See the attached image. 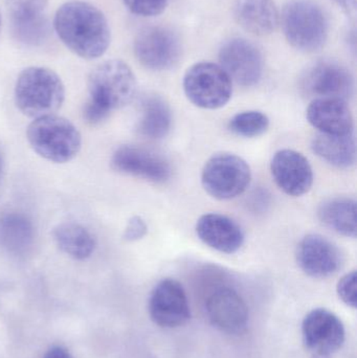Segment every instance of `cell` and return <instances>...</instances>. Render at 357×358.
Here are the masks:
<instances>
[{"mask_svg":"<svg viewBox=\"0 0 357 358\" xmlns=\"http://www.w3.org/2000/svg\"><path fill=\"white\" fill-rule=\"evenodd\" d=\"M54 29L69 50L87 60L103 56L110 44L108 20L89 2H65L54 15Z\"/></svg>","mask_w":357,"mask_h":358,"instance_id":"obj_1","label":"cell"},{"mask_svg":"<svg viewBox=\"0 0 357 358\" xmlns=\"http://www.w3.org/2000/svg\"><path fill=\"white\" fill-rule=\"evenodd\" d=\"M17 108L31 119L56 115L65 99L58 73L48 67L31 66L19 75L15 85Z\"/></svg>","mask_w":357,"mask_h":358,"instance_id":"obj_2","label":"cell"},{"mask_svg":"<svg viewBox=\"0 0 357 358\" xmlns=\"http://www.w3.org/2000/svg\"><path fill=\"white\" fill-rule=\"evenodd\" d=\"M27 136L33 150L52 163H68L81 150L82 136L78 128L57 115L34 120L27 127Z\"/></svg>","mask_w":357,"mask_h":358,"instance_id":"obj_3","label":"cell"},{"mask_svg":"<svg viewBox=\"0 0 357 358\" xmlns=\"http://www.w3.org/2000/svg\"><path fill=\"white\" fill-rule=\"evenodd\" d=\"M283 33L289 43L303 52L321 50L328 37V19L314 0H289L281 15Z\"/></svg>","mask_w":357,"mask_h":358,"instance_id":"obj_4","label":"cell"},{"mask_svg":"<svg viewBox=\"0 0 357 358\" xmlns=\"http://www.w3.org/2000/svg\"><path fill=\"white\" fill-rule=\"evenodd\" d=\"M87 87L88 100L111 113L133 101L138 83L129 65L113 59L92 69L88 77Z\"/></svg>","mask_w":357,"mask_h":358,"instance_id":"obj_5","label":"cell"},{"mask_svg":"<svg viewBox=\"0 0 357 358\" xmlns=\"http://www.w3.org/2000/svg\"><path fill=\"white\" fill-rule=\"evenodd\" d=\"M182 85L187 98L199 108H221L232 98L233 81L215 63L192 65L184 73Z\"/></svg>","mask_w":357,"mask_h":358,"instance_id":"obj_6","label":"cell"},{"mask_svg":"<svg viewBox=\"0 0 357 358\" xmlns=\"http://www.w3.org/2000/svg\"><path fill=\"white\" fill-rule=\"evenodd\" d=\"M249 164L233 153H218L205 163L201 173L203 189L218 200H230L245 193L251 183Z\"/></svg>","mask_w":357,"mask_h":358,"instance_id":"obj_7","label":"cell"},{"mask_svg":"<svg viewBox=\"0 0 357 358\" xmlns=\"http://www.w3.org/2000/svg\"><path fill=\"white\" fill-rule=\"evenodd\" d=\"M133 50L138 62L155 71L175 66L182 52L177 34L165 27H148L138 31Z\"/></svg>","mask_w":357,"mask_h":358,"instance_id":"obj_8","label":"cell"},{"mask_svg":"<svg viewBox=\"0 0 357 358\" xmlns=\"http://www.w3.org/2000/svg\"><path fill=\"white\" fill-rule=\"evenodd\" d=\"M301 88L314 99H340L345 101L354 94V76L339 62L322 60L306 69Z\"/></svg>","mask_w":357,"mask_h":358,"instance_id":"obj_9","label":"cell"},{"mask_svg":"<svg viewBox=\"0 0 357 358\" xmlns=\"http://www.w3.org/2000/svg\"><path fill=\"white\" fill-rule=\"evenodd\" d=\"M148 310L153 323L166 329L182 327L191 319L186 290L174 279H163L155 285L149 298Z\"/></svg>","mask_w":357,"mask_h":358,"instance_id":"obj_10","label":"cell"},{"mask_svg":"<svg viewBox=\"0 0 357 358\" xmlns=\"http://www.w3.org/2000/svg\"><path fill=\"white\" fill-rule=\"evenodd\" d=\"M220 66L232 81L245 87L259 83L263 75V57L259 48L243 38H233L219 50Z\"/></svg>","mask_w":357,"mask_h":358,"instance_id":"obj_11","label":"cell"},{"mask_svg":"<svg viewBox=\"0 0 357 358\" xmlns=\"http://www.w3.org/2000/svg\"><path fill=\"white\" fill-rule=\"evenodd\" d=\"M15 39L24 45H42L50 37L48 0H6Z\"/></svg>","mask_w":357,"mask_h":358,"instance_id":"obj_12","label":"cell"},{"mask_svg":"<svg viewBox=\"0 0 357 358\" xmlns=\"http://www.w3.org/2000/svg\"><path fill=\"white\" fill-rule=\"evenodd\" d=\"M304 344L314 355H331L343 347L346 340L343 322L328 309L310 311L302 323Z\"/></svg>","mask_w":357,"mask_h":358,"instance_id":"obj_13","label":"cell"},{"mask_svg":"<svg viewBox=\"0 0 357 358\" xmlns=\"http://www.w3.org/2000/svg\"><path fill=\"white\" fill-rule=\"evenodd\" d=\"M111 167L119 173L163 183L171 176L169 162L156 152L142 147H119L111 157Z\"/></svg>","mask_w":357,"mask_h":358,"instance_id":"obj_14","label":"cell"},{"mask_svg":"<svg viewBox=\"0 0 357 358\" xmlns=\"http://www.w3.org/2000/svg\"><path fill=\"white\" fill-rule=\"evenodd\" d=\"M297 262L304 273L324 279L340 271L343 264L341 250L335 243L319 234H309L297 248Z\"/></svg>","mask_w":357,"mask_h":358,"instance_id":"obj_15","label":"cell"},{"mask_svg":"<svg viewBox=\"0 0 357 358\" xmlns=\"http://www.w3.org/2000/svg\"><path fill=\"white\" fill-rule=\"evenodd\" d=\"M207 317L214 327L231 336H239L249 325V308L236 290L220 287L205 303Z\"/></svg>","mask_w":357,"mask_h":358,"instance_id":"obj_16","label":"cell"},{"mask_svg":"<svg viewBox=\"0 0 357 358\" xmlns=\"http://www.w3.org/2000/svg\"><path fill=\"white\" fill-rule=\"evenodd\" d=\"M270 171L277 185L287 195L300 197L314 185V171L302 153L291 149L278 151L272 157Z\"/></svg>","mask_w":357,"mask_h":358,"instance_id":"obj_17","label":"cell"},{"mask_svg":"<svg viewBox=\"0 0 357 358\" xmlns=\"http://www.w3.org/2000/svg\"><path fill=\"white\" fill-rule=\"evenodd\" d=\"M195 229L205 245L224 254H235L245 242V234L238 223L224 215H203L197 221Z\"/></svg>","mask_w":357,"mask_h":358,"instance_id":"obj_18","label":"cell"},{"mask_svg":"<svg viewBox=\"0 0 357 358\" xmlns=\"http://www.w3.org/2000/svg\"><path fill=\"white\" fill-rule=\"evenodd\" d=\"M306 117L319 134L347 136L354 134V122L347 103L340 99H314Z\"/></svg>","mask_w":357,"mask_h":358,"instance_id":"obj_19","label":"cell"},{"mask_svg":"<svg viewBox=\"0 0 357 358\" xmlns=\"http://www.w3.org/2000/svg\"><path fill=\"white\" fill-rule=\"evenodd\" d=\"M234 14L239 25L255 36L274 33L280 20L274 0H236Z\"/></svg>","mask_w":357,"mask_h":358,"instance_id":"obj_20","label":"cell"},{"mask_svg":"<svg viewBox=\"0 0 357 358\" xmlns=\"http://www.w3.org/2000/svg\"><path fill=\"white\" fill-rule=\"evenodd\" d=\"M35 242V227L21 213H6L0 217V246L13 256H25Z\"/></svg>","mask_w":357,"mask_h":358,"instance_id":"obj_21","label":"cell"},{"mask_svg":"<svg viewBox=\"0 0 357 358\" xmlns=\"http://www.w3.org/2000/svg\"><path fill=\"white\" fill-rule=\"evenodd\" d=\"M314 152L323 161L340 169L356 165V144L354 134L347 136H329L319 134L312 143Z\"/></svg>","mask_w":357,"mask_h":358,"instance_id":"obj_22","label":"cell"},{"mask_svg":"<svg viewBox=\"0 0 357 358\" xmlns=\"http://www.w3.org/2000/svg\"><path fill=\"white\" fill-rule=\"evenodd\" d=\"M321 222L345 237H356V202L348 197L329 198L320 204Z\"/></svg>","mask_w":357,"mask_h":358,"instance_id":"obj_23","label":"cell"},{"mask_svg":"<svg viewBox=\"0 0 357 358\" xmlns=\"http://www.w3.org/2000/svg\"><path fill=\"white\" fill-rule=\"evenodd\" d=\"M172 125L171 109L159 96H147L142 101V115L136 130L150 140H161L169 134Z\"/></svg>","mask_w":357,"mask_h":358,"instance_id":"obj_24","label":"cell"},{"mask_svg":"<svg viewBox=\"0 0 357 358\" xmlns=\"http://www.w3.org/2000/svg\"><path fill=\"white\" fill-rule=\"evenodd\" d=\"M52 236L57 246L75 260H86L96 250V238L79 223L59 224L52 231Z\"/></svg>","mask_w":357,"mask_h":358,"instance_id":"obj_25","label":"cell"},{"mask_svg":"<svg viewBox=\"0 0 357 358\" xmlns=\"http://www.w3.org/2000/svg\"><path fill=\"white\" fill-rule=\"evenodd\" d=\"M270 127V119L265 113L257 110L243 111L228 122L231 132L242 138H257L265 134Z\"/></svg>","mask_w":357,"mask_h":358,"instance_id":"obj_26","label":"cell"},{"mask_svg":"<svg viewBox=\"0 0 357 358\" xmlns=\"http://www.w3.org/2000/svg\"><path fill=\"white\" fill-rule=\"evenodd\" d=\"M123 2L132 14L140 17L159 16L168 6V0H123Z\"/></svg>","mask_w":357,"mask_h":358,"instance_id":"obj_27","label":"cell"},{"mask_svg":"<svg viewBox=\"0 0 357 358\" xmlns=\"http://www.w3.org/2000/svg\"><path fill=\"white\" fill-rule=\"evenodd\" d=\"M340 300L348 307L356 309L357 304L356 273V271L346 273L337 286Z\"/></svg>","mask_w":357,"mask_h":358,"instance_id":"obj_28","label":"cell"},{"mask_svg":"<svg viewBox=\"0 0 357 358\" xmlns=\"http://www.w3.org/2000/svg\"><path fill=\"white\" fill-rule=\"evenodd\" d=\"M148 231V227L144 219L140 216H133L128 221L127 227L123 234V239L127 242H136L143 239Z\"/></svg>","mask_w":357,"mask_h":358,"instance_id":"obj_29","label":"cell"},{"mask_svg":"<svg viewBox=\"0 0 357 358\" xmlns=\"http://www.w3.org/2000/svg\"><path fill=\"white\" fill-rule=\"evenodd\" d=\"M43 358H75L71 355L67 349L60 346H54L50 348L48 352L44 355Z\"/></svg>","mask_w":357,"mask_h":358,"instance_id":"obj_30","label":"cell"},{"mask_svg":"<svg viewBox=\"0 0 357 358\" xmlns=\"http://www.w3.org/2000/svg\"><path fill=\"white\" fill-rule=\"evenodd\" d=\"M342 8L346 10L349 15L354 16L356 10V0H335Z\"/></svg>","mask_w":357,"mask_h":358,"instance_id":"obj_31","label":"cell"},{"mask_svg":"<svg viewBox=\"0 0 357 358\" xmlns=\"http://www.w3.org/2000/svg\"><path fill=\"white\" fill-rule=\"evenodd\" d=\"M4 163L2 155H0V181H1L2 176H3Z\"/></svg>","mask_w":357,"mask_h":358,"instance_id":"obj_32","label":"cell"},{"mask_svg":"<svg viewBox=\"0 0 357 358\" xmlns=\"http://www.w3.org/2000/svg\"><path fill=\"white\" fill-rule=\"evenodd\" d=\"M312 358H330V355H314Z\"/></svg>","mask_w":357,"mask_h":358,"instance_id":"obj_33","label":"cell"},{"mask_svg":"<svg viewBox=\"0 0 357 358\" xmlns=\"http://www.w3.org/2000/svg\"><path fill=\"white\" fill-rule=\"evenodd\" d=\"M0 27H1V15H0Z\"/></svg>","mask_w":357,"mask_h":358,"instance_id":"obj_34","label":"cell"}]
</instances>
